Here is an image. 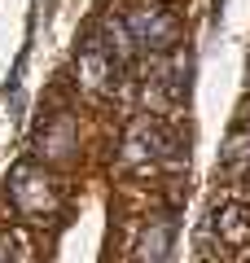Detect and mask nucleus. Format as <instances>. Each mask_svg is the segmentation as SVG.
Instances as JSON below:
<instances>
[{"label":"nucleus","instance_id":"1","mask_svg":"<svg viewBox=\"0 0 250 263\" xmlns=\"http://www.w3.org/2000/svg\"><path fill=\"white\" fill-rule=\"evenodd\" d=\"M123 27H128L132 44L140 48H154V53H163V48H171L180 40V22L171 9H163V5H154V0H136L128 9V18H123Z\"/></svg>","mask_w":250,"mask_h":263},{"label":"nucleus","instance_id":"2","mask_svg":"<svg viewBox=\"0 0 250 263\" xmlns=\"http://www.w3.org/2000/svg\"><path fill=\"white\" fill-rule=\"evenodd\" d=\"M9 197H13V206H18V211H44V206H53L48 176H40L35 167H18V171H13Z\"/></svg>","mask_w":250,"mask_h":263},{"label":"nucleus","instance_id":"3","mask_svg":"<svg viewBox=\"0 0 250 263\" xmlns=\"http://www.w3.org/2000/svg\"><path fill=\"white\" fill-rule=\"evenodd\" d=\"M110 75H119V70L110 66L101 40H97V35H83V44H79V84L88 88V92H101Z\"/></svg>","mask_w":250,"mask_h":263},{"label":"nucleus","instance_id":"4","mask_svg":"<svg viewBox=\"0 0 250 263\" xmlns=\"http://www.w3.org/2000/svg\"><path fill=\"white\" fill-rule=\"evenodd\" d=\"M171 241H176V228L167 224V219H158V224L145 228V237H140V263H171Z\"/></svg>","mask_w":250,"mask_h":263},{"label":"nucleus","instance_id":"5","mask_svg":"<svg viewBox=\"0 0 250 263\" xmlns=\"http://www.w3.org/2000/svg\"><path fill=\"white\" fill-rule=\"evenodd\" d=\"M215 228L224 233V241H228V246H241V241L250 237V228L241 224L237 211H215Z\"/></svg>","mask_w":250,"mask_h":263},{"label":"nucleus","instance_id":"6","mask_svg":"<svg viewBox=\"0 0 250 263\" xmlns=\"http://www.w3.org/2000/svg\"><path fill=\"white\" fill-rule=\"evenodd\" d=\"M224 162H228V167H250V132H237V136L224 145Z\"/></svg>","mask_w":250,"mask_h":263},{"label":"nucleus","instance_id":"7","mask_svg":"<svg viewBox=\"0 0 250 263\" xmlns=\"http://www.w3.org/2000/svg\"><path fill=\"white\" fill-rule=\"evenodd\" d=\"M237 193H241V202H250V167H246V176H241V189H237Z\"/></svg>","mask_w":250,"mask_h":263},{"label":"nucleus","instance_id":"8","mask_svg":"<svg viewBox=\"0 0 250 263\" xmlns=\"http://www.w3.org/2000/svg\"><path fill=\"white\" fill-rule=\"evenodd\" d=\"M220 13H224V0H215V18H220Z\"/></svg>","mask_w":250,"mask_h":263},{"label":"nucleus","instance_id":"9","mask_svg":"<svg viewBox=\"0 0 250 263\" xmlns=\"http://www.w3.org/2000/svg\"><path fill=\"white\" fill-rule=\"evenodd\" d=\"M241 132H250V114H246V127H241Z\"/></svg>","mask_w":250,"mask_h":263}]
</instances>
